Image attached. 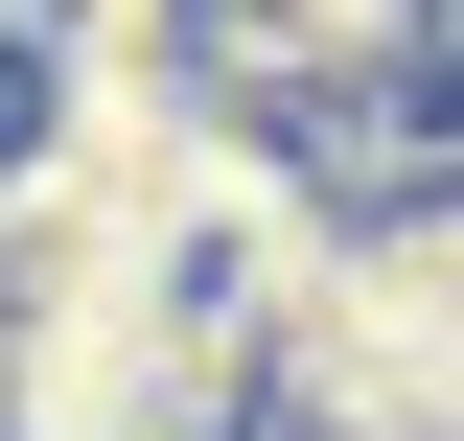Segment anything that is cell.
<instances>
[{
  "label": "cell",
  "instance_id": "obj_1",
  "mask_svg": "<svg viewBox=\"0 0 464 441\" xmlns=\"http://www.w3.org/2000/svg\"><path fill=\"white\" fill-rule=\"evenodd\" d=\"M186 70L232 116H325V93H464V0H186Z\"/></svg>",
  "mask_w": 464,
  "mask_h": 441
}]
</instances>
